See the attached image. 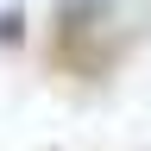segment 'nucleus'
Segmentation results:
<instances>
[]
</instances>
